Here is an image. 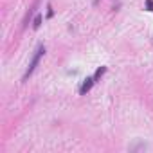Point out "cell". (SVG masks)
I'll list each match as a JSON object with an SVG mask.
<instances>
[{"label": "cell", "instance_id": "obj_6", "mask_svg": "<svg viewBox=\"0 0 153 153\" xmlns=\"http://www.w3.org/2000/svg\"><path fill=\"white\" fill-rule=\"evenodd\" d=\"M52 15H54V11H52V7H51V4L47 6V18H52Z\"/></svg>", "mask_w": 153, "mask_h": 153}, {"label": "cell", "instance_id": "obj_4", "mask_svg": "<svg viewBox=\"0 0 153 153\" xmlns=\"http://www.w3.org/2000/svg\"><path fill=\"white\" fill-rule=\"evenodd\" d=\"M40 25H42V15H36L34 16V22H33V27L34 29H40Z\"/></svg>", "mask_w": 153, "mask_h": 153}, {"label": "cell", "instance_id": "obj_1", "mask_svg": "<svg viewBox=\"0 0 153 153\" xmlns=\"http://www.w3.org/2000/svg\"><path fill=\"white\" fill-rule=\"evenodd\" d=\"M43 54H45V47H43V45H38V49L34 51V56L31 58V63H29V67H27V70H25V74H24L22 81H27V79H29V76L34 72V68H36V65L40 63V59H42Z\"/></svg>", "mask_w": 153, "mask_h": 153}, {"label": "cell", "instance_id": "obj_5", "mask_svg": "<svg viewBox=\"0 0 153 153\" xmlns=\"http://www.w3.org/2000/svg\"><path fill=\"white\" fill-rule=\"evenodd\" d=\"M144 2H146V9L153 13V0H144Z\"/></svg>", "mask_w": 153, "mask_h": 153}, {"label": "cell", "instance_id": "obj_3", "mask_svg": "<svg viewBox=\"0 0 153 153\" xmlns=\"http://www.w3.org/2000/svg\"><path fill=\"white\" fill-rule=\"evenodd\" d=\"M105 72H106V67H99V68L96 70V74H94V79H99L101 76L105 74Z\"/></svg>", "mask_w": 153, "mask_h": 153}, {"label": "cell", "instance_id": "obj_2", "mask_svg": "<svg viewBox=\"0 0 153 153\" xmlns=\"http://www.w3.org/2000/svg\"><path fill=\"white\" fill-rule=\"evenodd\" d=\"M94 83H96V79H94V76H92V78H87L85 81H83V85H81V88H79V94L81 96H85L92 87H94Z\"/></svg>", "mask_w": 153, "mask_h": 153}]
</instances>
